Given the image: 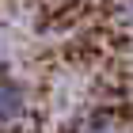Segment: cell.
<instances>
[{
	"label": "cell",
	"instance_id": "cell-4",
	"mask_svg": "<svg viewBox=\"0 0 133 133\" xmlns=\"http://www.w3.org/2000/svg\"><path fill=\"white\" fill-rule=\"evenodd\" d=\"M88 133H110V129H88Z\"/></svg>",
	"mask_w": 133,
	"mask_h": 133
},
{
	"label": "cell",
	"instance_id": "cell-2",
	"mask_svg": "<svg viewBox=\"0 0 133 133\" xmlns=\"http://www.w3.org/2000/svg\"><path fill=\"white\" fill-rule=\"evenodd\" d=\"M125 15H129V23H133V0H125Z\"/></svg>",
	"mask_w": 133,
	"mask_h": 133
},
{
	"label": "cell",
	"instance_id": "cell-1",
	"mask_svg": "<svg viewBox=\"0 0 133 133\" xmlns=\"http://www.w3.org/2000/svg\"><path fill=\"white\" fill-rule=\"evenodd\" d=\"M31 114V91L11 76H0V125H19Z\"/></svg>",
	"mask_w": 133,
	"mask_h": 133
},
{
	"label": "cell",
	"instance_id": "cell-3",
	"mask_svg": "<svg viewBox=\"0 0 133 133\" xmlns=\"http://www.w3.org/2000/svg\"><path fill=\"white\" fill-rule=\"evenodd\" d=\"M0 65H4V34H0Z\"/></svg>",
	"mask_w": 133,
	"mask_h": 133
}]
</instances>
